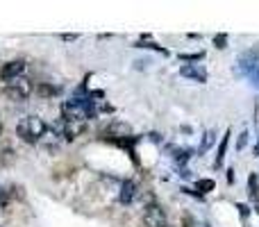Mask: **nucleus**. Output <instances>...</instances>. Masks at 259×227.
Listing matches in <instances>:
<instances>
[{
	"label": "nucleus",
	"instance_id": "nucleus-1",
	"mask_svg": "<svg viewBox=\"0 0 259 227\" xmlns=\"http://www.w3.org/2000/svg\"><path fill=\"white\" fill-rule=\"evenodd\" d=\"M46 130H48V125L43 123L39 116H25V118H21L16 125L18 136H21L25 143H37V141L46 134Z\"/></svg>",
	"mask_w": 259,
	"mask_h": 227
},
{
	"label": "nucleus",
	"instance_id": "nucleus-2",
	"mask_svg": "<svg viewBox=\"0 0 259 227\" xmlns=\"http://www.w3.org/2000/svg\"><path fill=\"white\" fill-rule=\"evenodd\" d=\"M30 93H32V84H30V80H25V77H16V80L9 82V87H7V96H9L11 100H16V103L27 100Z\"/></svg>",
	"mask_w": 259,
	"mask_h": 227
},
{
	"label": "nucleus",
	"instance_id": "nucleus-3",
	"mask_svg": "<svg viewBox=\"0 0 259 227\" xmlns=\"http://www.w3.org/2000/svg\"><path fill=\"white\" fill-rule=\"evenodd\" d=\"M143 225L146 227H164L166 225V211L157 205V202L148 205L146 209H143Z\"/></svg>",
	"mask_w": 259,
	"mask_h": 227
},
{
	"label": "nucleus",
	"instance_id": "nucleus-4",
	"mask_svg": "<svg viewBox=\"0 0 259 227\" xmlns=\"http://www.w3.org/2000/svg\"><path fill=\"white\" fill-rule=\"evenodd\" d=\"M257 66H259V46H255V48L246 50V53L239 57V70H243V73L250 75Z\"/></svg>",
	"mask_w": 259,
	"mask_h": 227
},
{
	"label": "nucleus",
	"instance_id": "nucleus-5",
	"mask_svg": "<svg viewBox=\"0 0 259 227\" xmlns=\"http://www.w3.org/2000/svg\"><path fill=\"white\" fill-rule=\"evenodd\" d=\"M180 75L191 82H198V84H205L207 82V70L205 66H200V64H184L180 68Z\"/></svg>",
	"mask_w": 259,
	"mask_h": 227
},
{
	"label": "nucleus",
	"instance_id": "nucleus-6",
	"mask_svg": "<svg viewBox=\"0 0 259 227\" xmlns=\"http://www.w3.org/2000/svg\"><path fill=\"white\" fill-rule=\"evenodd\" d=\"M23 70H25V61H23V59L9 61V64L2 66V70H0V77H2L5 82H14L16 77L23 75Z\"/></svg>",
	"mask_w": 259,
	"mask_h": 227
},
{
	"label": "nucleus",
	"instance_id": "nucleus-7",
	"mask_svg": "<svg viewBox=\"0 0 259 227\" xmlns=\"http://www.w3.org/2000/svg\"><path fill=\"white\" fill-rule=\"evenodd\" d=\"M134 198H136V184L132 179H123L119 189V202L121 205H132Z\"/></svg>",
	"mask_w": 259,
	"mask_h": 227
},
{
	"label": "nucleus",
	"instance_id": "nucleus-8",
	"mask_svg": "<svg viewBox=\"0 0 259 227\" xmlns=\"http://www.w3.org/2000/svg\"><path fill=\"white\" fill-rule=\"evenodd\" d=\"M107 132L112 136H116V139H128V136H132V130H130V125L125 123H112L107 127Z\"/></svg>",
	"mask_w": 259,
	"mask_h": 227
},
{
	"label": "nucleus",
	"instance_id": "nucleus-9",
	"mask_svg": "<svg viewBox=\"0 0 259 227\" xmlns=\"http://www.w3.org/2000/svg\"><path fill=\"white\" fill-rule=\"evenodd\" d=\"M216 189V182L211 177H205V179H198V182L194 184V191L198 195H205V193H211V191Z\"/></svg>",
	"mask_w": 259,
	"mask_h": 227
},
{
	"label": "nucleus",
	"instance_id": "nucleus-10",
	"mask_svg": "<svg viewBox=\"0 0 259 227\" xmlns=\"http://www.w3.org/2000/svg\"><path fill=\"white\" fill-rule=\"evenodd\" d=\"M227 141H230V132H227V134L221 139V143H218V152H216V162H214L216 168L223 166V159H225V152H227Z\"/></svg>",
	"mask_w": 259,
	"mask_h": 227
},
{
	"label": "nucleus",
	"instance_id": "nucleus-11",
	"mask_svg": "<svg viewBox=\"0 0 259 227\" xmlns=\"http://www.w3.org/2000/svg\"><path fill=\"white\" fill-rule=\"evenodd\" d=\"M37 91H39V96L50 98V96H57V93H60V89H57V87H50V84H41Z\"/></svg>",
	"mask_w": 259,
	"mask_h": 227
},
{
	"label": "nucleus",
	"instance_id": "nucleus-12",
	"mask_svg": "<svg viewBox=\"0 0 259 227\" xmlns=\"http://www.w3.org/2000/svg\"><path fill=\"white\" fill-rule=\"evenodd\" d=\"M248 186H250V198H253V200H257V195H259L257 175H250V177H248Z\"/></svg>",
	"mask_w": 259,
	"mask_h": 227
},
{
	"label": "nucleus",
	"instance_id": "nucleus-13",
	"mask_svg": "<svg viewBox=\"0 0 259 227\" xmlns=\"http://www.w3.org/2000/svg\"><path fill=\"white\" fill-rule=\"evenodd\" d=\"M173 152H175V162L178 164H184L191 157V150H182V148H173Z\"/></svg>",
	"mask_w": 259,
	"mask_h": 227
},
{
	"label": "nucleus",
	"instance_id": "nucleus-14",
	"mask_svg": "<svg viewBox=\"0 0 259 227\" xmlns=\"http://www.w3.org/2000/svg\"><path fill=\"white\" fill-rule=\"evenodd\" d=\"M214 46H216V48H218V50H223V48H225V46H227V34H225V32L216 34V37H214Z\"/></svg>",
	"mask_w": 259,
	"mask_h": 227
},
{
	"label": "nucleus",
	"instance_id": "nucleus-15",
	"mask_svg": "<svg viewBox=\"0 0 259 227\" xmlns=\"http://www.w3.org/2000/svg\"><path fill=\"white\" fill-rule=\"evenodd\" d=\"M246 143H248V132H241V134H239V141H237V150H243Z\"/></svg>",
	"mask_w": 259,
	"mask_h": 227
},
{
	"label": "nucleus",
	"instance_id": "nucleus-16",
	"mask_svg": "<svg viewBox=\"0 0 259 227\" xmlns=\"http://www.w3.org/2000/svg\"><path fill=\"white\" fill-rule=\"evenodd\" d=\"M180 59H182V61H198V59H202V53H195V55H180Z\"/></svg>",
	"mask_w": 259,
	"mask_h": 227
},
{
	"label": "nucleus",
	"instance_id": "nucleus-17",
	"mask_svg": "<svg viewBox=\"0 0 259 227\" xmlns=\"http://www.w3.org/2000/svg\"><path fill=\"white\" fill-rule=\"evenodd\" d=\"M211 143H214V132H205V139H202V148H200V150H205Z\"/></svg>",
	"mask_w": 259,
	"mask_h": 227
},
{
	"label": "nucleus",
	"instance_id": "nucleus-18",
	"mask_svg": "<svg viewBox=\"0 0 259 227\" xmlns=\"http://www.w3.org/2000/svg\"><path fill=\"white\" fill-rule=\"evenodd\" d=\"M237 209H239V214H241V216H246V218H248L250 209H248V207H246V205H241V202H239V205H237Z\"/></svg>",
	"mask_w": 259,
	"mask_h": 227
},
{
	"label": "nucleus",
	"instance_id": "nucleus-19",
	"mask_svg": "<svg viewBox=\"0 0 259 227\" xmlns=\"http://www.w3.org/2000/svg\"><path fill=\"white\" fill-rule=\"evenodd\" d=\"M62 39H64V41H75L77 34H62Z\"/></svg>",
	"mask_w": 259,
	"mask_h": 227
},
{
	"label": "nucleus",
	"instance_id": "nucleus-20",
	"mask_svg": "<svg viewBox=\"0 0 259 227\" xmlns=\"http://www.w3.org/2000/svg\"><path fill=\"white\" fill-rule=\"evenodd\" d=\"M234 170H232V168H227V182H234Z\"/></svg>",
	"mask_w": 259,
	"mask_h": 227
},
{
	"label": "nucleus",
	"instance_id": "nucleus-21",
	"mask_svg": "<svg viewBox=\"0 0 259 227\" xmlns=\"http://www.w3.org/2000/svg\"><path fill=\"white\" fill-rule=\"evenodd\" d=\"M0 132H2V120H0Z\"/></svg>",
	"mask_w": 259,
	"mask_h": 227
},
{
	"label": "nucleus",
	"instance_id": "nucleus-22",
	"mask_svg": "<svg viewBox=\"0 0 259 227\" xmlns=\"http://www.w3.org/2000/svg\"><path fill=\"white\" fill-rule=\"evenodd\" d=\"M164 227H168V225H164Z\"/></svg>",
	"mask_w": 259,
	"mask_h": 227
}]
</instances>
